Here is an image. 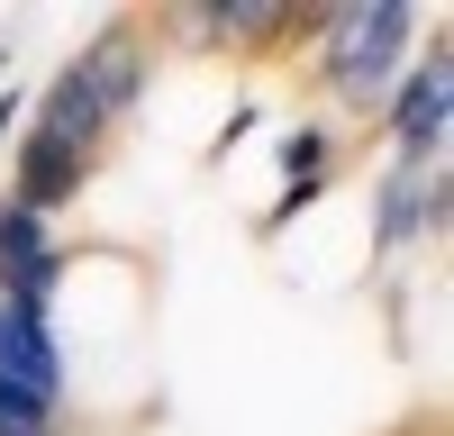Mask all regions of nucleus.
<instances>
[{
  "mask_svg": "<svg viewBox=\"0 0 454 436\" xmlns=\"http://www.w3.org/2000/svg\"><path fill=\"white\" fill-rule=\"evenodd\" d=\"M155 19L128 10V19H100V36H82L55 73H46V91H36L27 109V128H46V136H73V145H91V155H109L119 145V128L137 119V100L155 91Z\"/></svg>",
  "mask_w": 454,
  "mask_h": 436,
  "instance_id": "f257e3e1",
  "label": "nucleus"
},
{
  "mask_svg": "<svg viewBox=\"0 0 454 436\" xmlns=\"http://www.w3.org/2000/svg\"><path fill=\"white\" fill-rule=\"evenodd\" d=\"M419 36H427L419 0H336V10H318L309 64H318V91L336 100V119H355V128L382 119V100L400 82V64L419 55Z\"/></svg>",
  "mask_w": 454,
  "mask_h": 436,
  "instance_id": "f03ea898",
  "label": "nucleus"
},
{
  "mask_svg": "<svg viewBox=\"0 0 454 436\" xmlns=\"http://www.w3.org/2000/svg\"><path fill=\"white\" fill-rule=\"evenodd\" d=\"M372 136L391 145V164H436L445 155V136H454V46H445V19H427L419 55L400 64L382 119H372Z\"/></svg>",
  "mask_w": 454,
  "mask_h": 436,
  "instance_id": "7ed1b4c3",
  "label": "nucleus"
},
{
  "mask_svg": "<svg viewBox=\"0 0 454 436\" xmlns=\"http://www.w3.org/2000/svg\"><path fill=\"white\" fill-rule=\"evenodd\" d=\"M454 218V173L445 155L436 164H382V182H372V254H409V245H436Z\"/></svg>",
  "mask_w": 454,
  "mask_h": 436,
  "instance_id": "20e7f679",
  "label": "nucleus"
},
{
  "mask_svg": "<svg viewBox=\"0 0 454 436\" xmlns=\"http://www.w3.org/2000/svg\"><path fill=\"white\" fill-rule=\"evenodd\" d=\"M64 273H73V245L55 237V218L0 200V300L10 309H55Z\"/></svg>",
  "mask_w": 454,
  "mask_h": 436,
  "instance_id": "39448f33",
  "label": "nucleus"
},
{
  "mask_svg": "<svg viewBox=\"0 0 454 436\" xmlns=\"http://www.w3.org/2000/svg\"><path fill=\"white\" fill-rule=\"evenodd\" d=\"M0 382L27 391L36 409L73 418V363H64V337H55V309H10L0 300Z\"/></svg>",
  "mask_w": 454,
  "mask_h": 436,
  "instance_id": "423d86ee",
  "label": "nucleus"
},
{
  "mask_svg": "<svg viewBox=\"0 0 454 436\" xmlns=\"http://www.w3.org/2000/svg\"><path fill=\"white\" fill-rule=\"evenodd\" d=\"M273 164H282V200L263 209V237H282L309 200H327L336 191V173H346V128H327V119H300V128H282V145H273Z\"/></svg>",
  "mask_w": 454,
  "mask_h": 436,
  "instance_id": "0eeeda50",
  "label": "nucleus"
},
{
  "mask_svg": "<svg viewBox=\"0 0 454 436\" xmlns=\"http://www.w3.org/2000/svg\"><path fill=\"white\" fill-rule=\"evenodd\" d=\"M10 128H19V91H0V155H10Z\"/></svg>",
  "mask_w": 454,
  "mask_h": 436,
  "instance_id": "6e6552de",
  "label": "nucleus"
}]
</instances>
